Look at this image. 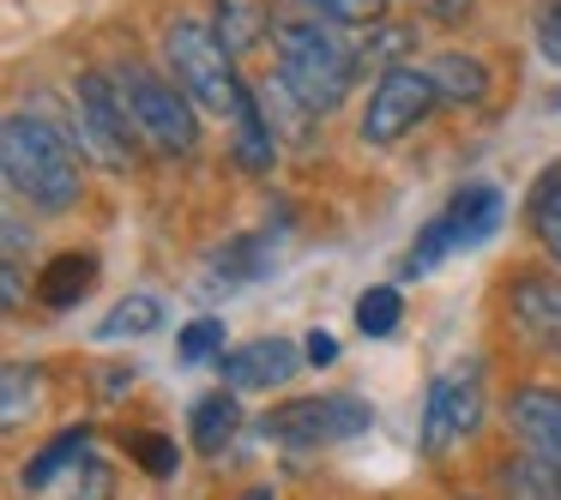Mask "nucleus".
<instances>
[{
    "label": "nucleus",
    "instance_id": "2",
    "mask_svg": "<svg viewBox=\"0 0 561 500\" xmlns=\"http://www.w3.org/2000/svg\"><path fill=\"white\" fill-rule=\"evenodd\" d=\"M272 43H278V79L308 103L314 115L339 109L344 91L356 79V43H344L339 31H327L320 19H278L272 25Z\"/></svg>",
    "mask_w": 561,
    "mask_h": 500
},
{
    "label": "nucleus",
    "instance_id": "28",
    "mask_svg": "<svg viewBox=\"0 0 561 500\" xmlns=\"http://www.w3.org/2000/svg\"><path fill=\"white\" fill-rule=\"evenodd\" d=\"M218 271H224V278H260V271H266V254H260V235L236 242L230 254L218 259Z\"/></svg>",
    "mask_w": 561,
    "mask_h": 500
},
{
    "label": "nucleus",
    "instance_id": "26",
    "mask_svg": "<svg viewBox=\"0 0 561 500\" xmlns=\"http://www.w3.org/2000/svg\"><path fill=\"white\" fill-rule=\"evenodd\" d=\"M308 7L332 25H380V13H387V0H308Z\"/></svg>",
    "mask_w": 561,
    "mask_h": 500
},
{
    "label": "nucleus",
    "instance_id": "10",
    "mask_svg": "<svg viewBox=\"0 0 561 500\" xmlns=\"http://www.w3.org/2000/svg\"><path fill=\"white\" fill-rule=\"evenodd\" d=\"M507 290H513V326H519L537 350H561V283L537 278V271H519Z\"/></svg>",
    "mask_w": 561,
    "mask_h": 500
},
{
    "label": "nucleus",
    "instance_id": "31",
    "mask_svg": "<svg viewBox=\"0 0 561 500\" xmlns=\"http://www.w3.org/2000/svg\"><path fill=\"white\" fill-rule=\"evenodd\" d=\"M308 362H314V368H332V362H339V344H332V332H308Z\"/></svg>",
    "mask_w": 561,
    "mask_h": 500
},
{
    "label": "nucleus",
    "instance_id": "6",
    "mask_svg": "<svg viewBox=\"0 0 561 500\" xmlns=\"http://www.w3.org/2000/svg\"><path fill=\"white\" fill-rule=\"evenodd\" d=\"M368 422H375V410L363 398H290L260 416V434L284 440V446H320V440L368 434Z\"/></svg>",
    "mask_w": 561,
    "mask_h": 500
},
{
    "label": "nucleus",
    "instance_id": "20",
    "mask_svg": "<svg viewBox=\"0 0 561 500\" xmlns=\"http://www.w3.org/2000/svg\"><path fill=\"white\" fill-rule=\"evenodd\" d=\"M531 230L549 247V259H561V170H549L531 194Z\"/></svg>",
    "mask_w": 561,
    "mask_h": 500
},
{
    "label": "nucleus",
    "instance_id": "29",
    "mask_svg": "<svg viewBox=\"0 0 561 500\" xmlns=\"http://www.w3.org/2000/svg\"><path fill=\"white\" fill-rule=\"evenodd\" d=\"M31 386H37V374H25V368H7V410H0V422H7V428L25 422V398H31Z\"/></svg>",
    "mask_w": 561,
    "mask_h": 500
},
{
    "label": "nucleus",
    "instance_id": "7",
    "mask_svg": "<svg viewBox=\"0 0 561 500\" xmlns=\"http://www.w3.org/2000/svg\"><path fill=\"white\" fill-rule=\"evenodd\" d=\"M435 79L416 73V67H387L368 97V115H363V139L368 146H399L411 127H423V115L435 109Z\"/></svg>",
    "mask_w": 561,
    "mask_h": 500
},
{
    "label": "nucleus",
    "instance_id": "1",
    "mask_svg": "<svg viewBox=\"0 0 561 500\" xmlns=\"http://www.w3.org/2000/svg\"><path fill=\"white\" fill-rule=\"evenodd\" d=\"M0 163L7 187L37 211H73L79 206V158L49 121L37 115H7L0 127Z\"/></svg>",
    "mask_w": 561,
    "mask_h": 500
},
{
    "label": "nucleus",
    "instance_id": "17",
    "mask_svg": "<svg viewBox=\"0 0 561 500\" xmlns=\"http://www.w3.org/2000/svg\"><path fill=\"white\" fill-rule=\"evenodd\" d=\"M266 25H272V13H266V0H218V43L230 55H248L260 37H266Z\"/></svg>",
    "mask_w": 561,
    "mask_h": 500
},
{
    "label": "nucleus",
    "instance_id": "30",
    "mask_svg": "<svg viewBox=\"0 0 561 500\" xmlns=\"http://www.w3.org/2000/svg\"><path fill=\"white\" fill-rule=\"evenodd\" d=\"M537 43H543V55L561 67V0H549L543 19H537Z\"/></svg>",
    "mask_w": 561,
    "mask_h": 500
},
{
    "label": "nucleus",
    "instance_id": "23",
    "mask_svg": "<svg viewBox=\"0 0 561 500\" xmlns=\"http://www.w3.org/2000/svg\"><path fill=\"white\" fill-rule=\"evenodd\" d=\"M175 356H182L187 368H194V362H211V356H224V326H218V319H194V326L182 332V344H175Z\"/></svg>",
    "mask_w": 561,
    "mask_h": 500
},
{
    "label": "nucleus",
    "instance_id": "24",
    "mask_svg": "<svg viewBox=\"0 0 561 500\" xmlns=\"http://www.w3.org/2000/svg\"><path fill=\"white\" fill-rule=\"evenodd\" d=\"M127 452H134V458L146 464L151 476H175V464H182V452H175V440L151 434V428H146V434H134V440H127Z\"/></svg>",
    "mask_w": 561,
    "mask_h": 500
},
{
    "label": "nucleus",
    "instance_id": "5",
    "mask_svg": "<svg viewBox=\"0 0 561 500\" xmlns=\"http://www.w3.org/2000/svg\"><path fill=\"white\" fill-rule=\"evenodd\" d=\"M73 133H79V151L91 163H103V170H127L134 163L139 121L110 73H85L73 85Z\"/></svg>",
    "mask_w": 561,
    "mask_h": 500
},
{
    "label": "nucleus",
    "instance_id": "15",
    "mask_svg": "<svg viewBox=\"0 0 561 500\" xmlns=\"http://www.w3.org/2000/svg\"><path fill=\"white\" fill-rule=\"evenodd\" d=\"M91 278H98V259L91 254H55L49 266L37 271V302L43 307H73L79 295L91 290Z\"/></svg>",
    "mask_w": 561,
    "mask_h": 500
},
{
    "label": "nucleus",
    "instance_id": "19",
    "mask_svg": "<svg viewBox=\"0 0 561 500\" xmlns=\"http://www.w3.org/2000/svg\"><path fill=\"white\" fill-rule=\"evenodd\" d=\"M507 488H513V500H561V464L525 452V458L507 464Z\"/></svg>",
    "mask_w": 561,
    "mask_h": 500
},
{
    "label": "nucleus",
    "instance_id": "14",
    "mask_svg": "<svg viewBox=\"0 0 561 500\" xmlns=\"http://www.w3.org/2000/svg\"><path fill=\"white\" fill-rule=\"evenodd\" d=\"M85 458H91V428H61V434H55L37 458L19 470V482H25V488H49L55 476H73Z\"/></svg>",
    "mask_w": 561,
    "mask_h": 500
},
{
    "label": "nucleus",
    "instance_id": "33",
    "mask_svg": "<svg viewBox=\"0 0 561 500\" xmlns=\"http://www.w3.org/2000/svg\"><path fill=\"white\" fill-rule=\"evenodd\" d=\"M127 386H134V368H110V374H103V398H122Z\"/></svg>",
    "mask_w": 561,
    "mask_h": 500
},
{
    "label": "nucleus",
    "instance_id": "32",
    "mask_svg": "<svg viewBox=\"0 0 561 500\" xmlns=\"http://www.w3.org/2000/svg\"><path fill=\"white\" fill-rule=\"evenodd\" d=\"M465 13H471V0H428V19H440V25H459Z\"/></svg>",
    "mask_w": 561,
    "mask_h": 500
},
{
    "label": "nucleus",
    "instance_id": "3",
    "mask_svg": "<svg viewBox=\"0 0 561 500\" xmlns=\"http://www.w3.org/2000/svg\"><path fill=\"white\" fill-rule=\"evenodd\" d=\"M115 91L127 97V109H134L139 121V139H146L151 151H163V158H187V151L199 146V121H194V103H187L182 85H170V79H158L151 67L127 61V67H110Z\"/></svg>",
    "mask_w": 561,
    "mask_h": 500
},
{
    "label": "nucleus",
    "instance_id": "16",
    "mask_svg": "<svg viewBox=\"0 0 561 500\" xmlns=\"http://www.w3.org/2000/svg\"><path fill=\"white\" fill-rule=\"evenodd\" d=\"M272 146H278V133H272V121H266V103L242 97V109H236V163H242L248 175L272 170Z\"/></svg>",
    "mask_w": 561,
    "mask_h": 500
},
{
    "label": "nucleus",
    "instance_id": "34",
    "mask_svg": "<svg viewBox=\"0 0 561 500\" xmlns=\"http://www.w3.org/2000/svg\"><path fill=\"white\" fill-rule=\"evenodd\" d=\"M0 302H7V307H19V302H25V278H19V266H13V259H7V295H0Z\"/></svg>",
    "mask_w": 561,
    "mask_h": 500
},
{
    "label": "nucleus",
    "instance_id": "4",
    "mask_svg": "<svg viewBox=\"0 0 561 500\" xmlns=\"http://www.w3.org/2000/svg\"><path fill=\"white\" fill-rule=\"evenodd\" d=\"M163 55H170L175 85H182L194 103H206V109H218V115H236V109H242L248 91L236 85L230 49L218 43V31H211V25H194V19L170 25V37H163Z\"/></svg>",
    "mask_w": 561,
    "mask_h": 500
},
{
    "label": "nucleus",
    "instance_id": "22",
    "mask_svg": "<svg viewBox=\"0 0 561 500\" xmlns=\"http://www.w3.org/2000/svg\"><path fill=\"white\" fill-rule=\"evenodd\" d=\"M356 326H363L368 338H387V332L399 326V290H387V283L368 290L363 302H356Z\"/></svg>",
    "mask_w": 561,
    "mask_h": 500
},
{
    "label": "nucleus",
    "instance_id": "18",
    "mask_svg": "<svg viewBox=\"0 0 561 500\" xmlns=\"http://www.w3.org/2000/svg\"><path fill=\"white\" fill-rule=\"evenodd\" d=\"M236 422H242L236 398H230V392H211V398L194 404V416H187V434H194V446L211 458V452H224V440L236 434Z\"/></svg>",
    "mask_w": 561,
    "mask_h": 500
},
{
    "label": "nucleus",
    "instance_id": "13",
    "mask_svg": "<svg viewBox=\"0 0 561 500\" xmlns=\"http://www.w3.org/2000/svg\"><path fill=\"white\" fill-rule=\"evenodd\" d=\"M428 79H435V97L440 103H459V109H477L489 97V67L477 55H459V49H440L428 61Z\"/></svg>",
    "mask_w": 561,
    "mask_h": 500
},
{
    "label": "nucleus",
    "instance_id": "12",
    "mask_svg": "<svg viewBox=\"0 0 561 500\" xmlns=\"http://www.w3.org/2000/svg\"><path fill=\"white\" fill-rule=\"evenodd\" d=\"M440 223H447L453 247H477L483 235H495V223H501V194H495V187H483V182L459 187L453 206L440 211Z\"/></svg>",
    "mask_w": 561,
    "mask_h": 500
},
{
    "label": "nucleus",
    "instance_id": "35",
    "mask_svg": "<svg viewBox=\"0 0 561 500\" xmlns=\"http://www.w3.org/2000/svg\"><path fill=\"white\" fill-rule=\"evenodd\" d=\"M242 500H278V495H272V488H248Z\"/></svg>",
    "mask_w": 561,
    "mask_h": 500
},
{
    "label": "nucleus",
    "instance_id": "11",
    "mask_svg": "<svg viewBox=\"0 0 561 500\" xmlns=\"http://www.w3.org/2000/svg\"><path fill=\"white\" fill-rule=\"evenodd\" d=\"M513 428H519L525 452H537V458L561 464V392L556 386H525L513 392Z\"/></svg>",
    "mask_w": 561,
    "mask_h": 500
},
{
    "label": "nucleus",
    "instance_id": "25",
    "mask_svg": "<svg viewBox=\"0 0 561 500\" xmlns=\"http://www.w3.org/2000/svg\"><path fill=\"white\" fill-rule=\"evenodd\" d=\"M67 482H73V488H67V500H115V470L103 458H85Z\"/></svg>",
    "mask_w": 561,
    "mask_h": 500
},
{
    "label": "nucleus",
    "instance_id": "8",
    "mask_svg": "<svg viewBox=\"0 0 561 500\" xmlns=\"http://www.w3.org/2000/svg\"><path fill=\"white\" fill-rule=\"evenodd\" d=\"M477 416H483V374L471 362L447 368L423 404V452H447L453 440H465L477 428Z\"/></svg>",
    "mask_w": 561,
    "mask_h": 500
},
{
    "label": "nucleus",
    "instance_id": "27",
    "mask_svg": "<svg viewBox=\"0 0 561 500\" xmlns=\"http://www.w3.org/2000/svg\"><path fill=\"white\" fill-rule=\"evenodd\" d=\"M447 247H453V235H447V223L435 218L423 235H416V247H411V259H404V271H411V278H416V271H428L440 254H447Z\"/></svg>",
    "mask_w": 561,
    "mask_h": 500
},
{
    "label": "nucleus",
    "instance_id": "21",
    "mask_svg": "<svg viewBox=\"0 0 561 500\" xmlns=\"http://www.w3.org/2000/svg\"><path fill=\"white\" fill-rule=\"evenodd\" d=\"M158 326H163V307L151 302V295H127L122 307H110L98 338H139V332H158Z\"/></svg>",
    "mask_w": 561,
    "mask_h": 500
},
{
    "label": "nucleus",
    "instance_id": "9",
    "mask_svg": "<svg viewBox=\"0 0 561 500\" xmlns=\"http://www.w3.org/2000/svg\"><path fill=\"white\" fill-rule=\"evenodd\" d=\"M296 344L290 338H254L242 344V350H224L218 356V374L230 392H260V386H284V380L296 374Z\"/></svg>",
    "mask_w": 561,
    "mask_h": 500
}]
</instances>
